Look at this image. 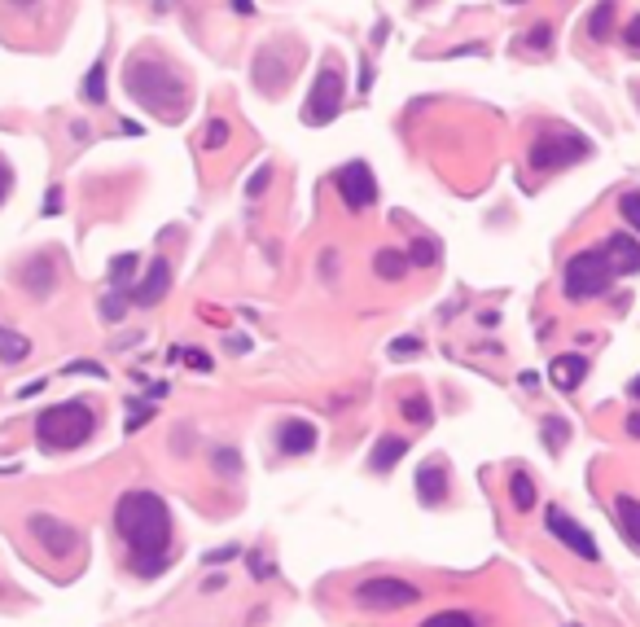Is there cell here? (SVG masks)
Here are the masks:
<instances>
[{
    "instance_id": "cell-1",
    "label": "cell",
    "mask_w": 640,
    "mask_h": 627,
    "mask_svg": "<svg viewBox=\"0 0 640 627\" xmlns=\"http://www.w3.org/2000/svg\"><path fill=\"white\" fill-rule=\"evenodd\" d=\"M114 531L119 540L128 544V558H132L136 575H158L167 566V549H171V509L163 495L145 492H123L114 504Z\"/></svg>"
},
{
    "instance_id": "cell-2",
    "label": "cell",
    "mask_w": 640,
    "mask_h": 627,
    "mask_svg": "<svg viewBox=\"0 0 640 627\" xmlns=\"http://www.w3.org/2000/svg\"><path fill=\"white\" fill-rule=\"evenodd\" d=\"M123 88L140 110H149V114H158L167 123H176L185 114V105H189V84L180 79V70L163 62V58H154V53H132L128 58Z\"/></svg>"
},
{
    "instance_id": "cell-3",
    "label": "cell",
    "mask_w": 640,
    "mask_h": 627,
    "mask_svg": "<svg viewBox=\"0 0 640 627\" xmlns=\"http://www.w3.org/2000/svg\"><path fill=\"white\" fill-rule=\"evenodd\" d=\"M97 430V413L84 404V399H67V404H53L35 417V439L44 452H75L93 439Z\"/></svg>"
},
{
    "instance_id": "cell-4",
    "label": "cell",
    "mask_w": 640,
    "mask_h": 627,
    "mask_svg": "<svg viewBox=\"0 0 640 627\" xmlns=\"http://www.w3.org/2000/svg\"><path fill=\"white\" fill-rule=\"evenodd\" d=\"M614 277H618V272H614V264H609L606 246H592V250H579L571 264H566L562 290H566V298H574V303H588V298L606 295Z\"/></svg>"
},
{
    "instance_id": "cell-5",
    "label": "cell",
    "mask_w": 640,
    "mask_h": 627,
    "mask_svg": "<svg viewBox=\"0 0 640 627\" xmlns=\"http://www.w3.org/2000/svg\"><path fill=\"white\" fill-rule=\"evenodd\" d=\"M338 110H342V70H338L334 58H325V67H320L316 84H311V97L303 105V123L320 128V123L334 119Z\"/></svg>"
},
{
    "instance_id": "cell-6",
    "label": "cell",
    "mask_w": 640,
    "mask_h": 627,
    "mask_svg": "<svg viewBox=\"0 0 640 627\" xmlns=\"http://www.w3.org/2000/svg\"><path fill=\"white\" fill-rule=\"evenodd\" d=\"M592 154V145L583 141V136H548V141H536L531 145V171L539 176H553V171H562V167L579 163V159H588Z\"/></svg>"
},
{
    "instance_id": "cell-7",
    "label": "cell",
    "mask_w": 640,
    "mask_h": 627,
    "mask_svg": "<svg viewBox=\"0 0 640 627\" xmlns=\"http://www.w3.org/2000/svg\"><path fill=\"white\" fill-rule=\"evenodd\" d=\"M356 601H360L365 610H404L412 601H421V593H417V584H408V579L382 575V579H365V584L356 588Z\"/></svg>"
},
{
    "instance_id": "cell-8",
    "label": "cell",
    "mask_w": 640,
    "mask_h": 627,
    "mask_svg": "<svg viewBox=\"0 0 640 627\" xmlns=\"http://www.w3.org/2000/svg\"><path fill=\"white\" fill-rule=\"evenodd\" d=\"M334 189L338 198L347 202V211H365L377 202V180H373L369 163H347L334 171Z\"/></svg>"
},
{
    "instance_id": "cell-9",
    "label": "cell",
    "mask_w": 640,
    "mask_h": 627,
    "mask_svg": "<svg viewBox=\"0 0 640 627\" xmlns=\"http://www.w3.org/2000/svg\"><path fill=\"white\" fill-rule=\"evenodd\" d=\"M544 522H548V535H557V540H562L571 553H579L583 561H597V558H601V553H597V544H592V535L579 527V522H574L566 509L548 504V509H544Z\"/></svg>"
},
{
    "instance_id": "cell-10",
    "label": "cell",
    "mask_w": 640,
    "mask_h": 627,
    "mask_svg": "<svg viewBox=\"0 0 640 627\" xmlns=\"http://www.w3.org/2000/svg\"><path fill=\"white\" fill-rule=\"evenodd\" d=\"M32 535L44 544L49 558H70V553L79 549V531L70 527V522H62V518H53V513H35Z\"/></svg>"
},
{
    "instance_id": "cell-11",
    "label": "cell",
    "mask_w": 640,
    "mask_h": 627,
    "mask_svg": "<svg viewBox=\"0 0 640 627\" xmlns=\"http://www.w3.org/2000/svg\"><path fill=\"white\" fill-rule=\"evenodd\" d=\"M167 290H171V264L167 259H149L145 277L136 281L128 295H132V303H140V307H154V303H163Z\"/></svg>"
},
{
    "instance_id": "cell-12",
    "label": "cell",
    "mask_w": 640,
    "mask_h": 627,
    "mask_svg": "<svg viewBox=\"0 0 640 627\" xmlns=\"http://www.w3.org/2000/svg\"><path fill=\"white\" fill-rule=\"evenodd\" d=\"M276 448H281V457H307V452L316 448V426H311L307 417L281 422V430H276Z\"/></svg>"
},
{
    "instance_id": "cell-13",
    "label": "cell",
    "mask_w": 640,
    "mask_h": 627,
    "mask_svg": "<svg viewBox=\"0 0 640 627\" xmlns=\"http://www.w3.org/2000/svg\"><path fill=\"white\" fill-rule=\"evenodd\" d=\"M601 246H606L609 264H614V272H618V277H627V272H640V241L632 237V232H609Z\"/></svg>"
},
{
    "instance_id": "cell-14",
    "label": "cell",
    "mask_w": 640,
    "mask_h": 627,
    "mask_svg": "<svg viewBox=\"0 0 640 627\" xmlns=\"http://www.w3.org/2000/svg\"><path fill=\"white\" fill-rule=\"evenodd\" d=\"M23 286H27L35 298L53 295V286H58V264H53L49 255H35L32 264L23 268Z\"/></svg>"
},
{
    "instance_id": "cell-15",
    "label": "cell",
    "mask_w": 640,
    "mask_h": 627,
    "mask_svg": "<svg viewBox=\"0 0 640 627\" xmlns=\"http://www.w3.org/2000/svg\"><path fill=\"white\" fill-rule=\"evenodd\" d=\"M404 452H408V439H400V434H382V439L373 443V452H369V469L373 474H391V469L400 465Z\"/></svg>"
},
{
    "instance_id": "cell-16",
    "label": "cell",
    "mask_w": 640,
    "mask_h": 627,
    "mask_svg": "<svg viewBox=\"0 0 640 627\" xmlns=\"http://www.w3.org/2000/svg\"><path fill=\"white\" fill-rule=\"evenodd\" d=\"M548 377H553L557 391H574L588 377V356H557L553 368H548Z\"/></svg>"
},
{
    "instance_id": "cell-17",
    "label": "cell",
    "mask_w": 640,
    "mask_h": 627,
    "mask_svg": "<svg viewBox=\"0 0 640 627\" xmlns=\"http://www.w3.org/2000/svg\"><path fill=\"white\" fill-rule=\"evenodd\" d=\"M614 18H618V9H614V0H601L592 14H588V40H597V44H606L609 35H614Z\"/></svg>"
},
{
    "instance_id": "cell-18",
    "label": "cell",
    "mask_w": 640,
    "mask_h": 627,
    "mask_svg": "<svg viewBox=\"0 0 640 627\" xmlns=\"http://www.w3.org/2000/svg\"><path fill=\"white\" fill-rule=\"evenodd\" d=\"M614 513H618V527H623V535H627V540L640 549V500H636V495H618V500H614Z\"/></svg>"
},
{
    "instance_id": "cell-19",
    "label": "cell",
    "mask_w": 640,
    "mask_h": 627,
    "mask_svg": "<svg viewBox=\"0 0 640 627\" xmlns=\"http://www.w3.org/2000/svg\"><path fill=\"white\" fill-rule=\"evenodd\" d=\"M509 495H513V509H518V513H531V509H536V483H531L522 469L509 474Z\"/></svg>"
},
{
    "instance_id": "cell-20",
    "label": "cell",
    "mask_w": 640,
    "mask_h": 627,
    "mask_svg": "<svg viewBox=\"0 0 640 627\" xmlns=\"http://www.w3.org/2000/svg\"><path fill=\"white\" fill-rule=\"evenodd\" d=\"M27 356H32V342H27L23 333H14V330L0 325V364H23Z\"/></svg>"
},
{
    "instance_id": "cell-21",
    "label": "cell",
    "mask_w": 640,
    "mask_h": 627,
    "mask_svg": "<svg viewBox=\"0 0 640 627\" xmlns=\"http://www.w3.org/2000/svg\"><path fill=\"white\" fill-rule=\"evenodd\" d=\"M373 272H377L382 281H400L408 272V255H400V250H377V255H373Z\"/></svg>"
},
{
    "instance_id": "cell-22",
    "label": "cell",
    "mask_w": 640,
    "mask_h": 627,
    "mask_svg": "<svg viewBox=\"0 0 640 627\" xmlns=\"http://www.w3.org/2000/svg\"><path fill=\"white\" fill-rule=\"evenodd\" d=\"M408 264L435 268V264H438V246L430 241V237H417V241H412V250H408Z\"/></svg>"
},
{
    "instance_id": "cell-23",
    "label": "cell",
    "mask_w": 640,
    "mask_h": 627,
    "mask_svg": "<svg viewBox=\"0 0 640 627\" xmlns=\"http://www.w3.org/2000/svg\"><path fill=\"white\" fill-rule=\"evenodd\" d=\"M539 426H544V439H548V452L557 457V452H562V443H566V434H571V426H566L562 417H544Z\"/></svg>"
},
{
    "instance_id": "cell-24",
    "label": "cell",
    "mask_w": 640,
    "mask_h": 627,
    "mask_svg": "<svg viewBox=\"0 0 640 627\" xmlns=\"http://www.w3.org/2000/svg\"><path fill=\"white\" fill-rule=\"evenodd\" d=\"M132 268H136V255H123L110 264V286L114 290H132Z\"/></svg>"
},
{
    "instance_id": "cell-25",
    "label": "cell",
    "mask_w": 640,
    "mask_h": 627,
    "mask_svg": "<svg viewBox=\"0 0 640 627\" xmlns=\"http://www.w3.org/2000/svg\"><path fill=\"white\" fill-rule=\"evenodd\" d=\"M421 627H478V623H473L465 610H438V614H430Z\"/></svg>"
},
{
    "instance_id": "cell-26",
    "label": "cell",
    "mask_w": 640,
    "mask_h": 627,
    "mask_svg": "<svg viewBox=\"0 0 640 627\" xmlns=\"http://www.w3.org/2000/svg\"><path fill=\"white\" fill-rule=\"evenodd\" d=\"M400 413H404L408 422H417V426H426V422H430V404H426L421 395H408L404 404H400Z\"/></svg>"
},
{
    "instance_id": "cell-27",
    "label": "cell",
    "mask_w": 640,
    "mask_h": 627,
    "mask_svg": "<svg viewBox=\"0 0 640 627\" xmlns=\"http://www.w3.org/2000/svg\"><path fill=\"white\" fill-rule=\"evenodd\" d=\"M84 97L97 101V105L105 101V67H102V62H97V67H93V75H88V84H84Z\"/></svg>"
},
{
    "instance_id": "cell-28",
    "label": "cell",
    "mask_w": 640,
    "mask_h": 627,
    "mask_svg": "<svg viewBox=\"0 0 640 627\" xmlns=\"http://www.w3.org/2000/svg\"><path fill=\"white\" fill-rule=\"evenodd\" d=\"M618 211H623V220H627V224L640 232V194H636V189H632V194H623Z\"/></svg>"
},
{
    "instance_id": "cell-29",
    "label": "cell",
    "mask_w": 640,
    "mask_h": 627,
    "mask_svg": "<svg viewBox=\"0 0 640 627\" xmlns=\"http://www.w3.org/2000/svg\"><path fill=\"white\" fill-rule=\"evenodd\" d=\"M224 141H229V123H224V119H211V128H206L203 145H206V150H220Z\"/></svg>"
},
{
    "instance_id": "cell-30",
    "label": "cell",
    "mask_w": 640,
    "mask_h": 627,
    "mask_svg": "<svg viewBox=\"0 0 640 627\" xmlns=\"http://www.w3.org/2000/svg\"><path fill=\"white\" fill-rule=\"evenodd\" d=\"M421 351V338H395L391 342V356H417Z\"/></svg>"
},
{
    "instance_id": "cell-31",
    "label": "cell",
    "mask_w": 640,
    "mask_h": 627,
    "mask_svg": "<svg viewBox=\"0 0 640 627\" xmlns=\"http://www.w3.org/2000/svg\"><path fill=\"white\" fill-rule=\"evenodd\" d=\"M9 189H14V167H9L5 159H0V202L9 198Z\"/></svg>"
},
{
    "instance_id": "cell-32",
    "label": "cell",
    "mask_w": 640,
    "mask_h": 627,
    "mask_svg": "<svg viewBox=\"0 0 640 627\" xmlns=\"http://www.w3.org/2000/svg\"><path fill=\"white\" fill-rule=\"evenodd\" d=\"M102 312H105V321H119L123 316V298H105Z\"/></svg>"
},
{
    "instance_id": "cell-33",
    "label": "cell",
    "mask_w": 640,
    "mask_h": 627,
    "mask_svg": "<svg viewBox=\"0 0 640 627\" xmlns=\"http://www.w3.org/2000/svg\"><path fill=\"white\" fill-rule=\"evenodd\" d=\"M627 49H632V53H640V18H632V23H627Z\"/></svg>"
},
{
    "instance_id": "cell-34",
    "label": "cell",
    "mask_w": 640,
    "mask_h": 627,
    "mask_svg": "<svg viewBox=\"0 0 640 627\" xmlns=\"http://www.w3.org/2000/svg\"><path fill=\"white\" fill-rule=\"evenodd\" d=\"M531 44H536V49H548V27H531Z\"/></svg>"
},
{
    "instance_id": "cell-35",
    "label": "cell",
    "mask_w": 640,
    "mask_h": 627,
    "mask_svg": "<svg viewBox=\"0 0 640 627\" xmlns=\"http://www.w3.org/2000/svg\"><path fill=\"white\" fill-rule=\"evenodd\" d=\"M627 434H632V439H640V413H632V417H627Z\"/></svg>"
},
{
    "instance_id": "cell-36",
    "label": "cell",
    "mask_w": 640,
    "mask_h": 627,
    "mask_svg": "<svg viewBox=\"0 0 640 627\" xmlns=\"http://www.w3.org/2000/svg\"><path fill=\"white\" fill-rule=\"evenodd\" d=\"M5 5H9V9H32L35 0H5Z\"/></svg>"
},
{
    "instance_id": "cell-37",
    "label": "cell",
    "mask_w": 640,
    "mask_h": 627,
    "mask_svg": "<svg viewBox=\"0 0 640 627\" xmlns=\"http://www.w3.org/2000/svg\"><path fill=\"white\" fill-rule=\"evenodd\" d=\"M627 391H632V395L640 399V373H636V377H632V386H627Z\"/></svg>"
},
{
    "instance_id": "cell-38",
    "label": "cell",
    "mask_w": 640,
    "mask_h": 627,
    "mask_svg": "<svg viewBox=\"0 0 640 627\" xmlns=\"http://www.w3.org/2000/svg\"><path fill=\"white\" fill-rule=\"evenodd\" d=\"M509 5H522V0H509Z\"/></svg>"
}]
</instances>
